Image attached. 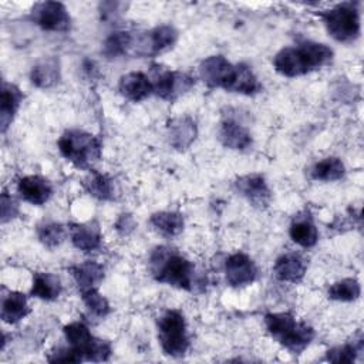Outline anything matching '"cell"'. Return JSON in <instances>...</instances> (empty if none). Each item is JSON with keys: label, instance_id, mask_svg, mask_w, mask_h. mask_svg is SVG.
<instances>
[{"label": "cell", "instance_id": "32", "mask_svg": "<svg viewBox=\"0 0 364 364\" xmlns=\"http://www.w3.org/2000/svg\"><path fill=\"white\" fill-rule=\"evenodd\" d=\"M37 237L48 249L60 246L67 237V229L58 222H43L37 226Z\"/></svg>", "mask_w": 364, "mask_h": 364}, {"label": "cell", "instance_id": "23", "mask_svg": "<svg viewBox=\"0 0 364 364\" xmlns=\"http://www.w3.org/2000/svg\"><path fill=\"white\" fill-rule=\"evenodd\" d=\"M70 273L77 283L80 291L98 287L100 283L104 280V267L98 262L87 260L70 267Z\"/></svg>", "mask_w": 364, "mask_h": 364}, {"label": "cell", "instance_id": "17", "mask_svg": "<svg viewBox=\"0 0 364 364\" xmlns=\"http://www.w3.org/2000/svg\"><path fill=\"white\" fill-rule=\"evenodd\" d=\"M118 91L124 98L132 102H141L154 94L149 75L141 71H129L121 75L118 81Z\"/></svg>", "mask_w": 364, "mask_h": 364}, {"label": "cell", "instance_id": "30", "mask_svg": "<svg viewBox=\"0 0 364 364\" xmlns=\"http://www.w3.org/2000/svg\"><path fill=\"white\" fill-rule=\"evenodd\" d=\"M363 347H364L363 334L361 331H358L353 337V341L330 348L326 353V360L330 363H353L355 361L357 355L363 351Z\"/></svg>", "mask_w": 364, "mask_h": 364}, {"label": "cell", "instance_id": "29", "mask_svg": "<svg viewBox=\"0 0 364 364\" xmlns=\"http://www.w3.org/2000/svg\"><path fill=\"white\" fill-rule=\"evenodd\" d=\"M132 41L134 34L131 31H114L105 38L102 44V54L107 58H118L131 54Z\"/></svg>", "mask_w": 364, "mask_h": 364}, {"label": "cell", "instance_id": "24", "mask_svg": "<svg viewBox=\"0 0 364 364\" xmlns=\"http://www.w3.org/2000/svg\"><path fill=\"white\" fill-rule=\"evenodd\" d=\"M63 284L57 274L50 272H37L33 274L30 294L36 299L53 301L61 294Z\"/></svg>", "mask_w": 364, "mask_h": 364}, {"label": "cell", "instance_id": "18", "mask_svg": "<svg viewBox=\"0 0 364 364\" xmlns=\"http://www.w3.org/2000/svg\"><path fill=\"white\" fill-rule=\"evenodd\" d=\"M68 235L73 246L84 253H91L101 247V229L95 220L84 223H71L68 228Z\"/></svg>", "mask_w": 364, "mask_h": 364}, {"label": "cell", "instance_id": "9", "mask_svg": "<svg viewBox=\"0 0 364 364\" xmlns=\"http://www.w3.org/2000/svg\"><path fill=\"white\" fill-rule=\"evenodd\" d=\"M149 78L152 82L154 95L165 101H175L182 94L188 92L195 84V80L189 74L171 70L159 64H154L151 67Z\"/></svg>", "mask_w": 364, "mask_h": 364}, {"label": "cell", "instance_id": "34", "mask_svg": "<svg viewBox=\"0 0 364 364\" xmlns=\"http://www.w3.org/2000/svg\"><path fill=\"white\" fill-rule=\"evenodd\" d=\"M18 215L17 200L6 191L1 193V223H7Z\"/></svg>", "mask_w": 364, "mask_h": 364}, {"label": "cell", "instance_id": "31", "mask_svg": "<svg viewBox=\"0 0 364 364\" xmlns=\"http://www.w3.org/2000/svg\"><path fill=\"white\" fill-rule=\"evenodd\" d=\"M361 294L360 282L354 277H346L333 283L327 290V297L334 301H355Z\"/></svg>", "mask_w": 364, "mask_h": 364}, {"label": "cell", "instance_id": "20", "mask_svg": "<svg viewBox=\"0 0 364 364\" xmlns=\"http://www.w3.org/2000/svg\"><path fill=\"white\" fill-rule=\"evenodd\" d=\"M23 98L24 95L16 84L3 81L0 97V127L3 134L7 131V128L16 118L17 111L23 102Z\"/></svg>", "mask_w": 364, "mask_h": 364}, {"label": "cell", "instance_id": "10", "mask_svg": "<svg viewBox=\"0 0 364 364\" xmlns=\"http://www.w3.org/2000/svg\"><path fill=\"white\" fill-rule=\"evenodd\" d=\"M179 33L171 24L156 26L142 34L134 36L131 54L138 57H154L171 50L178 41Z\"/></svg>", "mask_w": 364, "mask_h": 364}, {"label": "cell", "instance_id": "4", "mask_svg": "<svg viewBox=\"0 0 364 364\" xmlns=\"http://www.w3.org/2000/svg\"><path fill=\"white\" fill-rule=\"evenodd\" d=\"M266 330L270 337L291 354L304 351L316 337L314 328L297 320L290 311L264 314Z\"/></svg>", "mask_w": 364, "mask_h": 364}, {"label": "cell", "instance_id": "16", "mask_svg": "<svg viewBox=\"0 0 364 364\" xmlns=\"http://www.w3.org/2000/svg\"><path fill=\"white\" fill-rule=\"evenodd\" d=\"M17 192L23 200L36 206H41L53 196V185L44 176L27 175L18 179Z\"/></svg>", "mask_w": 364, "mask_h": 364}, {"label": "cell", "instance_id": "6", "mask_svg": "<svg viewBox=\"0 0 364 364\" xmlns=\"http://www.w3.org/2000/svg\"><path fill=\"white\" fill-rule=\"evenodd\" d=\"M67 347L74 351L81 361L102 363L108 361L112 354V347L107 340L91 334L90 328L82 321H71L63 327Z\"/></svg>", "mask_w": 364, "mask_h": 364}, {"label": "cell", "instance_id": "21", "mask_svg": "<svg viewBox=\"0 0 364 364\" xmlns=\"http://www.w3.org/2000/svg\"><path fill=\"white\" fill-rule=\"evenodd\" d=\"M289 236L296 245L304 249L313 247L317 243L318 230L309 212L299 213L297 216L293 218L289 226Z\"/></svg>", "mask_w": 364, "mask_h": 364}, {"label": "cell", "instance_id": "12", "mask_svg": "<svg viewBox=\"0 0 364 364\" xmlns=\"http://www.w3.org/2000/svg\"><path fill=\"white\" fill-rule=\"evenodd\" d=\"M257 274L256 263L243 252L232 253L225 262V277L230 287H246L257 279Z\"/></svg>", "mask_w": 364, "mask_h": 364}, {"label": "cell", "instance_id": "1", "mask_svg": "<svg viewBox=\"0 0 364 364\" xmlns=\"http://www.w3.org/2000/svg\"><path fill=\"white\" fill-rule=\"evenodd\" d=\"M198 73L200 80L209 88H222L229 92L249 97L259 94L263 88L257 75L247 64H233L220 54L209 55L202 60Z\"/></svg>", "mask_w": 364, "mask_h": 364}, {"label": "cell", "instance_id": "15", "mask_svg": "<svg viewBox=\"0 0 364 364\" xmlns=\"http://www.w3.org/2000/svg\"><path fill=\"white\" fill-rule=\"evenodd\" d=\"M218 138L225 148L233 151H247L253 144L249 129L233 118H225L220 122Z\"/></svg>", "mask_w": 364, "mask_h": 364}, {"label": "cell", "instance_id": "5", "mask_svg": "<svg viewBox=\"0 0 364 364\" xmlns=\"http://www.w3.org/2000/svg\"><path fill=\"white\" fill-rule=\"evenodd\" d=\"M60 154L81 169H91V166L101 158V139L84 129H65L57 141Z\"/></svg>", "mask_w": 364, "mask_h": 364}, {"label": "cell", "instance_id": "14", "mask_svg": "<svg viewBox=\"0 0 364 364\" xmlns=\"http://www.w3.org/2000/svg\"><path fill=\"white\" fill-rule=\"evenodd\" d=\"M198 135V127L192 117L182 115L168 121L166 136L168 142L176 151L188 149Z\"/></svg>", "mask_w": 364, "mask_h": 364}, {"label": "cell", "instance_id": "25", "mask_svg": "<svg viewBox=\"0 0 364 364\" xmlns=\"http://www.w3.org/2000/svg\"><path fill=\"white\" fill-rule=\"evenodd\" d=\"M30 313L27 296L21 291H9L1 300V320L7 324H16Z\"/></svg>", "mask_w": 364, "mask_h": 364}, {"label": "cell", "instance_id": "22", "mask_svg": "<svg viewBox=\"0 0 364 364\" xmlns=\"http://www.w3.org/2000/svg\"><path fill=\"white\" fill-rule=\"evenodd\" d=\"M61 77L60 60L57 57H47L31 67L30 81L37 88H51L54 87Z\"/></svg>", "mask_w": 364, "mask_h": 364}, {"label": "cell", "instance_id": "33", "mask_svg": "<svg viewBox=\"0 0 364 364\" xmlns=\"http://www.w3.org/2000/svg\"><path fill=\"white\" fill-rule=\"evenodd\" d=\"M81 293V299L82 303L85 304V307L97 317H105L109 314L111 311V306L108 303V300L100 293L98 287H92V289H87L80 291Z\"/></svg>", "mask_w": 364, "mask_h": 364}, {"label": "cell", "instance_id": "26", "mask_svg": "<svg viewBox=\"0 0 364 364\" xmlns=\"http://www.w3.org/2000/svg\"><path fill=\"white\" fill-rule=\"evenodd\" d=\"M149 223L155 232L168 239L181 235L185 226L183 216L179 212L172 210H159L152 213Z\"/></svg>", "mask_w": 364, "mask_h": 364}, {"label": "cell", "instance_id": "28", "mask_svg": "<svg viewBox=\"0 0 364 364\" xmlns=\"http://www.w3.org/2000/svg\"><path fill=\"white\" fill-rule=\"evenodd\" d=\"M344 173H346V166L343 161L337 156H327V158H323L321 161H317L310 171L311 178L314 181H321V182L338 181L344 176Z\"/></svg>", "mask_w": 364, "mask_h": 364}, {"label": "cell", "instance_id": "8", "mask_svg": "<svg viewBox=\"0 0 364 364\" xmlns=\"http://www.w3.org/2000/svg\"><path fill=\"white\" fill-rule=\"evenodd\" d=\"M327 33L340 43H353L361 33V20L357 6L351 1L336 4L320 13Z\"/></svg>", "mask_w": 364, "mask_h": 364}, {"label": "cell", "instance_id": "27", "mask_svg": "<svg viewBox=\"0 0 364 364\" xmlns=\"http://www.w3.org/2000/svg\"><path fill=\"white\" fill-rule=\"evenodd\" d=\"M82 186L88 195L98 200H114L115 199V183L114 179L105 173L91 171L82 181Z\"/></svg>", "mask_w": 364, "mask_h": 364}, {"label": "cell", "instance_id": "2", "mask_svg": "<svg viewBox=\"0 0 364 364\" xmlns=\"http://www.w3.org/2000/svg\"><path fill=\"white\" fill-rule=\"evenodd\" d=\"M333 57L334 53L327 44L303 41L279 50L273 58V67L279 74L293 78L326 67L331 63Z\"/></svg>", "mask_w": 364, "mask_h": 364}, {"label": "cell", "instance_id": "35", "mask_svg": "<svg viewBox=\"0 0 364 364\" xmlns=\"http://www.w3.org/2000/svg\"><path fill=\"white\" fill-rule=\"evenodd\" d=\"M114 228L121 236H127L136 228V222L131 213H121L115 220Z\"/></svg>", "mask_w": 364, "mask_h": 364}, {"label": "cell", "instance_id": "11", "mask_svg": "<svg viewBox=\"0 0 364 364\" xmlns=\"http://www.w3.org/2000/svg\"><path fill=\"white\" fill-rule=\"evenodd\" d=\"M31 18L44 31L64 33L71 27V16L60 1L37 3L31 10Z\"/></svg>", "mask_w": 364, "mask_h": 364}, {"label": "cell", "instance_id": "19", "mask_svg": "<svg viewBox=\"0 0 364 364\" xmlns=\"http://www.w3.org/2000/svg\"><path fill=\"white\" fill-rule=\"evenodd\" d=\"M273 272L282 282L300 283L307 272V262L300 253L286 252L276 259Z\"/></svg>", "mask_w": 364, "mask_h": 364}, {"label": "cell", "instance_id": "3", "mask_svg": "<svg viewBox=\"0 0 364 364\" xmlns=\"http://www.w3.org/2000/svg\"><path fill=\"white\" fill-rule=\"evenodd\" d=\"M149 272L158 282L192 291L195 286L193 263L168 246H156L149 255Z\"/></svg>", "mask_w": 364, "mask_h": 364}, {"label": "cell", "instance_id": "7", "mask_svg": "<svg viewBox=\"0 0 364 364\" xmlns=\"http://www.w3.org/2000/svg\"><path fill=\"white\" fill-rule=\"evenodd\" d=\"M156 330L164 354L179 358L188 353L191 341L186 320L181 310H165L156 320Z\"/></svg>", "mask_w": 364, "mask_h": 364}, {"label": "cell", "instance_id": "13", "mask_svg": "<svg viewBox=\"0 0 364 364\" xmlns=\"http://www.w3.org/2000/svg\"><path fill=\"white\" fill-rule=\"evenodd\" d=\"M235 191L245 198L253 208L266 209L272 200V191L260 173H247L233 182Z\"/></svg>", "mask_w": 364, "mask_h": 364}]
</instances>
